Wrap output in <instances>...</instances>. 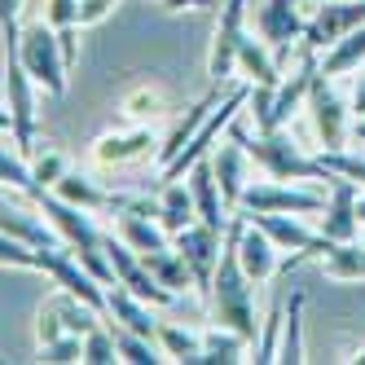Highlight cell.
Instances as JSON below:
<instances>
[{
  "instance_id": "1",
  "label": "cell",
  "mask_w": 365,
  "mask_h": 365,
  "mask_svg": "<svg viewBox=\"0 0 365 365\" xmlns=\"http://www.w3.org/2000/svg\"><path fill=\"white\" fill-rule=\"evenodd\" d=\"M251 277L242 269V259H238V238H233V225L225 233V251H220V269L212 277V291H207V308H212V322L229 326V330H238L247 334L251 344H255V334H259V317H255V295H251Z\"/></svg>"
},
{
  "instance_id": "2",
  "label": "cell",
  "mask_w": 365,
  "mask_h": 365,
  "mask_svg": "<svg viewBox=\"0 0 365 365\" xmlns=\"http://www.w3.org/2000/svg\"><path fill=\"white\" fill-rule=\"evenodd\" d=\"M242 115L233 119L225 133L238 137L247 145V154H251V163L264 168L273 180H326V185L334 180V172L322 163V154H304V145H295V137H286L282 128H277V133H247Z\"/></svg>"
},
{
  "instance_id": "3",
  "label": "cell",
  "mask_w": 365,
  "mask_h": 365,
  "mask_svg": "<svg viewBox=\"0 0 365 365\" xmlns=\"http://www.w3.org/2000/svg\"><path fill=\"white\" fill-rule=\"evenodd\" d=\"M5 53H14L22 66H27V75L48 93V97H62L66 93V58H62V40H58V27H48V22H31V27H22L14 44H5Z\"/></svg>"
},
{
  "instance_id": "4",
  "label": "cell",
  "mask_w": 365,
  "mask_h": 365,
  "mask_svg": "<svg viewBox=\"0 0 365 365\" xmlns=\"http://www.w3.org/2000/svg\"><path fill=\"white\" fill-rule=\"evenodd\" d=\"M308 119H312V133H317L322 150H348L356 115H352V106H344V97L334 93V75H326L322 66L308 88Z\"/></svg>"
},
{
  "instance_id": "5",
  "label": "cell",
  "mask_w": 365,
  "mask_h": 365,
  "mask_svg": "<svg viewBox=\"0 0 365 365\" xmlns=\"http://www.w3.org/2000/svg\"><path fill=\"white\" fill-rule=\"evenodd\" d=\"M36 80L14 53H5V137L22 150H36Z\"/></svg>"
},
{
  "instance_id": "6",
  "label": "cell",
  "mask_w": 365,
  "mask_h": 365,
  "mask_svg": "<svg viewBox=\"0 0 365 365\" xmlns=\"http://www.w3.org/2000/svg\"><path fill=\"white\" fill-rule=\"evenodd\" d=\"M247 216H264V212H295V216H322L326 212V194L308 190L304 180H264V185H247L242 207Z\"/></svg>"
},
{
  "instance_id": "7",
  "label": "cell",
  "mask_w": 365,
  "mask_h": 365,
  "mask_svg": "<svg viewBox=\"0 0 365 365\" xmlns=\"http://www.w3.org/2000/svg\"><path fill=\"white\" fill-rule=\"evenodd\" d=\"M242 36H247V0H225L216 31H212V48H207V80L216 88H225V80L238 71Z\"/></svg>"
},
{
  "instance_id": "8",
  "label": "cell",
  "mask_w": 365,
  "mask_h": 365,
  "mask_svg": "<svg viewBox=\"0 0 365 365\" xmlns=\"http://www.w3.org/2000/svg\"><path fill=\"white\" fill-rule=\"evenodd\" d=\"M255 31L273 44V53L282 58V66H291V58L304 48L308 18L299 14V0H259V9H255Z\"/></svg>"
},
{
  "instance_id": "9",
  "label": "cell",
  "mask_w": 365,
  "mask_h": 365,
  "mask_svg": "<svg viewBox=\"0 0 365 365\" xmlns=\"http://www.w3.org/2000/svg\"><path fill=\"white\" fill-rule=\"evenodd\" d=\"M150 154H159V137H154L150 123H128V128H110L93 141V163L97 168H128V163H141Z\"/></svg>"
},
{
  "instance_id": "10",
  "label": "cell",
  "mask_w": 365,
  "mask_h": 365,
  "mask_svg": "<svg viewBox=\"0 0 365 365\" xmlns=\"http://www.w3.org/2000/svg\"><path fill=\"white\" fill-rule=\"evenodd\" d=\"M251 220L264 229L282 251H295L291 264H299V259H312V255H326V251L334 247L322 229H312V225H308L304 216H295V212H264V216H251Z\"/></svg>"
},
{
  "instance_id": "11",
  "label": "cell",
  "mask_w": 365,
  "mask_h": 365,
  "mask_svg": "<svg viewBox=\"0 0 365 365\" xmlns=\"http://www.w3.org/2000/svg\"><path fill=\"white\" fill-rule=\"evenodd\" d=\"M106 251H110V264H115V277H119V286H128L133 295H141V299H150L154 308H168V304H176V291H168V286L150 273V264H145V255L137 251V247H128L123 238H106Z\"/></svg>"
},
{
  "instance_id": "12",
  "label": "cell",
  "mask_w": 365,
  "mask_h": 365,
  "mask_svg": "<svg viewBox=\"0 0 365 365\" xmlns=\"http://www.w3.org/2000/svg\"><path fill=\"white\" fill-rule=\"evenodd\" d=\"M225 233L220 229H212V225H202V220H194L190 229H180L176 233V251L185 255V264H190V273H194V286H198V295H207L212 291V277H216V269H220V251H225Z\"/></svg>"
},
{
  "instance_id": "13",
  "label": "cell",
  "mask_w": 365,
  "mask_h": 365,
  "mask_svg": "<svg viewBox=\"0 0 365 365\" xmlns=\"http://www.w3.org/2000/svg\"><path fill=\"white\" fill-rule=\"evenodd\" d=\"M356 27H365V0H317V14L308 18L304 44L322 53V48H330L334 40H344Z\"/></svg>"
},
{
  "instance_id": "14",
  "label": "cell",
  "mask_w": 365,
  "mask_h": 365,
  "mask_svg": "<svg viewBox=\"0 0 365 365\" xmlns=\"http://www.w3.org/2000/svg\"><path fill=\"white\" fill-rule=\"evenodd\" d=\"M233 238H238V259H242L247 277H251L255 286H264V282L277 273V251H282V247H277L247 212H233Z\"/></svg>"
},
{
  "instance_id": "15",
  "label": "cell",
  "mask_w": 365,
  "mask_h": 365,
  "mask_svg": "<svg viewBox=\"0 0 365 365\" xmlns=\"http://www.w3.org/2000/svg\"><path fill=\"white\" fill-rule=\"evenodd\" d=\"M356 198H361V185H356V180H348V176H334V180H330L326 212H322V220H317V229L326 233L330 242H352V238H361Z\"/></svg>"
},
{
  "instance_id": "16",
  "label": "cell",
  "mask_w": 365,
  "mask_h": 365,
  "mask_svg": "<svg viewBox=\"0 0 365 365\" xmlns=\"http://www.w3.org/2000/svg\"><path fill=\"white\" fill-rule=\"evenodd\" d=\"M190 194H194V207H198V220L202 225H212L220 233H229L233 225V207L225 202V190H220V180H216V168H212V154H202V159L190 168Z\"/></svg>"
},
{
  "instance_id": "17",
  "label": "cell",
  "mask_w": 365,
  "mask_h": 365,
  "mask_svg": "<svg viewBox=\"0 0 365 365\" xmlns=\"http://www.w3.org/2000/svg\"><path fill=\"white\" fill-rule=\"evenodd\" d=\"M247 163H251L247 145H242L238 137H229V133H225L220 150H212V168H216V180H220L225 202L233 207V212L242 207V194H247V185H251V172H247Z\"/></svg>"
},
{
  "instance_id": "18",
  "label": "cell",
  "mask_w": 365,
  "mask_h": 365,
  "mask_svg": "<svg viewBox=\"0 0 365 365\" xmlns=\"http://www.w3.org/2000/svg\"><path fill=\"white\" fill-rule=\"evenodd\" d=\"M238 71L247 75V84H282V58L273 53V44L259 36V31H247L242 36V48H238Z\"/></svg>"
},
{
  "instance_id": "19",
  "label": "cell",
  "mask_w": 365,
  "mask_h": 365,
  "mask_svg": "<svg viewBox=\"0 0 365 365\" xmlns=\"http://www.w3.org/2000/svg\"><path fill=\"white\" fill-rule=\"evenodd\" d=\"M216 106H220V88L212 84V93H207V97H198L194 106L185 110V119H180V123L172 128V137L159 145V154H154V163H159V172H163V168L176 159V154H180V150H185V145L194 141V133H198V128H202L207 119H212V110H216Z\"/></svg>"
},
{
  "instance_id": "20",
  "label": "cell",
  "mask_w": 365,
  "mask_h": 365,
  "mask_svg": "<svg viewBox=\"0 0 365 365\" xmlns=\"http://www.w3.org/2000/svg\"><path fill=\"white\" fill-rule=\"evenodd\" d=\"M115 229L128 247H137L141 255L145 251H159V247H172V233L159 225V216H145V212H115Z\"/></svg>"
},
{
  "instance_id": "21",
  "label": "cell",
  "mask_w": 365,
  "mask_h": 365,
  "mask_svg": "<svg viewBox=\"0 0 365 365\" xmlns=\"http://www.w3.org/2000/svg\"><path fill=\"white\" fill-rule=\"evenodd\" d=\"M198 220V207H194V194H190V180H163V190H159V225L172 233L180 229H190Z\"/></svg>"
},
{
  "instance_id": "22",
  "label": "cell",
  "mask_w": 365,
  "mask_h": 365,
  "mask_svg": "<svg viewBox=\"0 0 365 365\" xmlns=\"http://www.w3.org/2000/svg\"><path fill=\"white\" fill-rule=\"evenodd\" d=\"M0 229H5V238H18V242H31V247H66L62 233L48 225V220H36L31 212H22V207H9L0 212Z\"/></svg>"
},
{
  "instance_id": "23",
  "label": "cell",
  "mask_w": 365,
  "mask_h": 365,
  "mask_svg": "<svg viewBox=\"0 0 365 365\" xmlns=\"http://www.w3.org/2000/svg\"><path fill=\"white\" fill-rule=\"evenodd\" d=\"M247 344H251L247 334H238V330H229V326L212 322V326L202 330V356H198L194 365H233V361H251V356H247Z\"/></svg>"
},
{
  "instance_id": "24",
  "label": "cell",
  "mask_w": 365,
  "mask_h": 365,
  "mask_svg": "<svg viewBox=\"0 0 365 365\" xmlns=\"http://www.w3.org/2000/svg\"><path fill=\"white\" fill-rule=\"evenodd\" d=\"M53 194L66 198V202H75V207H84V212H93V216H97V212H115V194H106L93 176L71 172V168H66V176L53 185Z\"/></svg>"
},
{
  "instance_id": "25",
  "label": "cell",
  "mask_w": 365,
  "mask_h": 365,
  "mask_svg": "<svg viewBox=\"0 0 365 365\" xmlns=\"http://www.w3.org/2000/svg\"><path fill=\"white\" fill-rule=\"evenodd\" d=\"M119 110H123L128 123H154V119H163V110H168V93H163V84H150V80L133 84L123 93Z\"/></svg>"
},
{
  "instance_id": "26",
  "label": "cell",
  "mask_w": 365,
  "mask_h": 365,
  "mask_svg": "<svg viewBox=\"0 0 365 365\" xmlns=\"http://www.w3.org/2000/svg\"><path fill=\"white\" fill-rule=\"evenodd\" d=\"M326 75H352V71H361L365 66V27H356V31H348L344 40H334L330 48H322V62H317Z\"/></svg>"
},
{
  "instance_id": "27",
  "label": "cell",
  "mask_w": 365,
  "mask_h": 365,
  "mask_svg": "<svg viewBox=\"0 0 365 365\" xmlns=\"http://www.w3.org/2000/svg\"><path fill=\"white\" fill-rule=\"evenodd\" d=\"M145 264H150V273L159 277L168 291H198L194 286V273H190V264H185V255L176 251V242L172 247H159V251H145Z\"/></svg>"
},
{
  "instance_id": "28",
  "label": "cell",
  "mask_w": 365,
  "mask_h": 365,
  "mask_svg": "<svg viewBox=\"0 0 365 365\" xmlns=\"http://www.w3.org/2000/svg\"><path fill=\"white\" fill-rule=\"evenodd\" d=\"M322 273L330 282H361L365 277V242L352 238V242H334L326 255H322Z\"/></svg>"
},
{
  "instance_id": "29",
  "label": "cell",
  "mask_w": 365,
  "mask_h": 365,
  "mask_svg": "<svg viewBox=\"0 0 365 365\" xmlns=\"http://www.w3.org/2000/svg\"><path fill=\"white\" fill-rule=\"evenodd\" d=\"M277 361H282V365H295V361H304V291H295V295H291V304L282 308Z\"/></svg>"
},
{
  "instance_id": "30",
  "label": "cell",
  "mask_w": 365,
  "mask_h": 365,
  "mask_svg": "<svg viewBox=\"0 0 365 365\" xmlns=\"http://www.w3.org/2000/svg\"><path fill=\"white\" fill-rule=\"evenodd\" d=\"M159 348L168 361H180V365H194L202 356V330H190L180 322H159Z\"/></svg>"
},
{
  "instance_id": "31",
  "label": "cell",
  "mask_w": 365,
  "mask_h": 365,
  "mask_svg": "<svg viewBox=\"0 0 365 365\" xmlns=\"http://www.w3.org/2000/svg\"><path fill=\"white\" fill-rule=\"evenodd\" d=\"M0 176H5V190H18V194H36L40 185H36V172H31V159H27V150L22 145H14L9 137H5V154H0Z\"/></svg>"
},
{
  "instance_id": "32",
  "label": "cell",
  "mask_w": 365,
  "mask_h": 365,
  "mask_svg": "<svg viewBox=\"0 0 365 365\" xmlns=\"http://www.w3.org/2000/svg\"><path fill=\"white\" fill-rule=\"evenodd\" d=\"M31 172H36V185L40 190H53L58 180L66 176V154L44 141V150H31Z\"/></svg>"
},
{
  "instance_id": "33",
  "label": "cell",
  "mask_w": 365,
  "mask_h": 365,
  "mask_svg": "<svg viewBox=\"0 0 365 365\" xmlns=\"http://www.w3.org/2000/svg\"><path fill=\"white\" fill-rule=\"evenodd\" d=\"M84 361L88 365H110V361H119V344H115V326H93L88 334H84Z\"/></svg>"
},
{
  "instance_id": "34",
  "label": "cell",
  "mask_w": 365,
  "mask_h": 365,
  "mask_svg": "<svg viewBox=\"0 0 365 365\" xmlns=\"http://www.w3.org/2000/svg\"><path fill=\"white\" fill-rule=\"evenodd\" d=\"M322 163L334 176H348L365 190V150H322Z\"/></svg>"
},
{
  "instance_id": "35",
  "label": "cell",
  "mask_w": 365,
  "mask_h": 365,
  "mask_svg": "<svg viewBox=\"0 0 365 365\" xmlns=\"http://www.w3.org/2000/svg\"><path fill=\"white\" fill-rule=\"evenodd\" d=\"M40 361H53V365L84 361V334H66V339H53V344H44V348H40Z\"/></svg>"
},
{
  "instance_id": "36",
  "label": "cell",
  "mask_w": 365,
  "mask_h": 365,
  "mask_svg": "<svg viewBox=\"0 0 365 365\" xmlns=\"http://www.w3.org/2000/svg\"><path fill=\"white\" fill-rule=\"evenodd\" d=\"M80 9H84V0H44V22L48 27H84Z\"/></svg>"
},
{
  "instance_id": "37",
  "label": "cell",
  "mask_w": 365,
  "mask_h": 365,
  "mask_svg": "<svg viewBox=\"0 0 365 365\" xmlns=\"http://www.w3.org/2000/svg\"><path fill=\"white\" fill-rule=\"evenodd\" d=\"M22 9H27V0H0V27H5V44H14L18 40V18H22Z\"/></svg>"
},
{
  "instance_id": "38",
  "label": "cell",
  "mask_w": 365,
  "mask_h": 365,
  "mask_svg": "<svg viewBox=\"0 0 365 365\" xmlns=\"http://www.w3.org/2000/svg\"><path fill=\"white\" fill-rule=\"evenodd\" d=\"M115 5H119V0H84L80 22H84V27H97V22H106V18H110Z\"/></svg>"
},
{
  "instance_id": "39",
  "label": "cell",
  "mask_w": 365,
  "mask_h": 365,
  "mask_svg": "<svg viewBox=\"0 0 365 365\" xmlns=\"http://www.w3.org/2000/svg\"><path fill=\"white\" fill-rule=\"evenodd\" d=\"M58 40H62V58H66V66L75 71V62H80V27H58Z\"/></svg>"
},
{
  "instance_id": "40",
  "label": "cell",
  "mask_w": 365,
  "mask_h": 365,
  "mask_svg": "<svg viewBox=\"0 0 365 365\" xmlns=\"http://www.w3.org/2000/svg\"><path fill=\"white\" fill-rule=\"evenodd\" d=\"M352 115L365 119V66L356 71V88H352Z\"/></svg>"
},
{
  "instance_id": "41",
  "label": "cell",
  "mask_w": 365,
  "mask_h": 365,
  "mask_svg": "<svg viewBox=\"0 0 365 365\" xmlns=\"http://www.w3.org/2000/svg\"><path fill=\"white\" fill-rule=\"evenodd\" d=\"M356 137H365V119H361V128H356Z\"/></svg>"
},
{
  "instance_id": "42",
  "label": "cell",
  "mask_w": 365,
  "mask_h": 365,
  "mask_svg": "<svg viewBox=\"0 0 365 365\" xmlns=\"http://www.w3.org/2000/svg\"><path fill=\"white\" fill-rule=\"evenodd\" d=\"M361 242H365V225H361Z\"/></svg>"
}]
</instances>
